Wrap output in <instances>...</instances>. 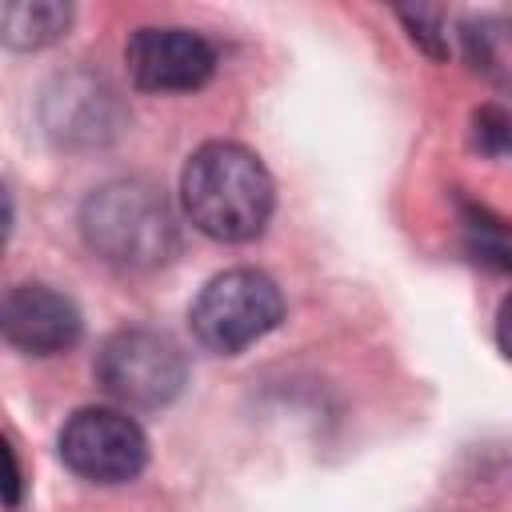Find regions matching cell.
<instances>
[{
  "mask_svg": "<svg viewBox=\"0 0 512 512\" xmlns=\"http://www.w3.org/2000/svg\"><path fill=\"white\" fill-rule=\"evenodd\" d=\"M0 332L20 352L56 356L80 340L84 320H80V308L64 292H56L48 284H16L4 292Z\"/></svg>",
  "mask_w": 512,
  "mask_h": 512,
  "instance_id": "cell-7",
  "label": "cell"
},
{
  "mask_svg": "<svg viewBox=\"0 0 512 512\" xmlns=\"http://www.w3.org/2000/svg\"><path fill=\"white\" fill-rule=\"evenodd\" d=\"M464 56L468 64L500 92L512 96V12H496V16H480L468 20L464 32Z\"/></svg>",
  "mask_w": 512,
  "mask_h": 512,
  "instance_id": "cell-8",
  "label": "cell"
},
{
  "mask_svg": "<svg viewBox=\"0 0 512 512\" xmlns=\"http://www.w3.org/2000/svg\"><path fill=\"white\" fill-rule=\"evenodd\" d=\"M4 44L8 48H44L64 36L72 8L56 0H36V4H4Z\"/></svg>",
  "mask_w": 512,
  "mask_h": 512,
  "instance_id": "cell-9",
  "label": "cell"
},
{
  "mask_svg": "<svg viewBox=\"0 0 512 512\" xmlns=\"http://www.w3.org/2000/svg\"><path fill=\"white\" fill-rule=\"evenodd\" d=\"M400 20L412 28V40L416 44H424L432 56H448V36L444 32H436L440 28V12H428V8H404L400 12Z\"/></svg>",
  "mask_w": 512,
  "mask_h": 512,
  "instance_id": "cell-10",
  "label": "cell"
},
{
  "mask_svg": "<svg viewBox=\"0 0 512 512\" xmlns=\"http://www.w3.org/2000/svg\"><path fill=\"white\" fill-rule=\"evenodd\" d=\"M88 248L120 268H152L176 252V220L160 188L144 180H112L80 208Z\"/></svg>",
  "mask_w": 512,
  "mask_h": 512,
  "instance_id": "cell-2",
  "label": "cell"
},
{
  "mask_svg": "<svg viewBox=\"0 0 512 512\" xmlns=\"http://www.w3.org/2000/svg\"><path fill=\"white\" fill-rule=\"evenodd\" d=\"M184 216L220 244L256 240L276 208V184L256 152L232 140L200 144L180 172Z\"/></svg>",
  "mask_w": 512,
  "mask_h": 512,
  "instance_id": "cell-1",
  "label": "cell"
},
{
  "mask_svg": "<svg viewBox=\"0 0 512 512\" xmlns=\"http://www.w3.org/2000/svg\"><path fill=\"white\" fill-rule=\"evenodd\" d=\"M4 460H8V508L20 504V468H16V452L4 448Z\"/></svg>",
  "mask_w": 512,
  "mask_h": 512,
  "instance_id": "cell-13",
  "label": "cell"
},
{
  "mask_svg": "<svg viewBox=\"0 0 512 512\" xmlns=\"http://www.w3.org/2000/svg\"><path fill=\"white\" fill-rule=\"evenodd\" d=\"M96 380L128 408H160L180 396L188 364L172 336L156 328H120L96 352Z\"/></svg>",
  "mask_w": 512,
  "mask_h": 512,
  "instance_id": "cell-4",
  "label": "cell"
},
{
  "mask_svg": "<svg viewBox=\"0 0 512 512\" xmlns=\"http://www.w3.org/2000/svg\"><path fill=\"white\" fill-rule=\"evenodd\" d=\"M284 316V296L272 276L256 268H228L212 276L192 300V336L220 356H236L268 336Z\"/></svg>",
  "mask_w": 512,
  "mask_h": 512,
  "instance_id": "cell-3",
  "label": "cell"
},
{
  "mask_svg": "<svg viewBox=\"0 0 512 512\" xmlns=\"http://www.w3.org/2000/svg\"><path fill=\"white\" fill-rule=\"evenodd\" d=\"M496 344H500V352L512 360V292L504 296V304H500V312H496Z\"/></svg>",
  "mask_w": 512,
  "mask_h": 512,
  "instance_id": "cell-12",
  "label": "cell"
},
{
  "mask_svg": "<svg viewBox=\"0 0 512 512\" xmlns=\"http://www.w3.org/2000/svg\"><path fill=\"white\" fill-rule=\"evenodd\" d=\"M476 144L488 152H512V120L500 108L476 112Z\"/></svg>",
  "mask_w": 512,
  "mask_h": 512,
  "instance_id": "cell-11",
  "label": "cell"
},
{
  "mask_svg": "<svg viewBox=\"0 0 512 512\" xmlns=\"http://www.w3.org/2000/svg\"><path fill=\"white\" fill-rule=\"evenodd\" d=\"M56 444L60 460L92 484H128L148 464V436L120 408H76Z\"/></svg>",
  "mask_w": 512,
  "mask_h": 512,
  "instance_id": "cell-5",
  "label": "cell"
},
{
  "mask_svg": "<svg viewBox=\"0 0 512 512\" xmlns=\"http://www.w3.org/2000/svg\"><path fill=\"white\" fill-rule=\"evenodd\" d=\"M124 64L144 92H196L216 72V48L192 28H136Z\"/></svg>",
  "mask_w": 512,
  "mask_h": 512,
  "instance_id": "cell-6",
  "label": "cell"
}]
</instances>
